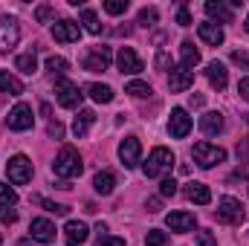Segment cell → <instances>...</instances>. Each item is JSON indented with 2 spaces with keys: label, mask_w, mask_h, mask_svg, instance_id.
Masks as SVG:
<instances>
[{
  "label": "cell",
  "mask_w": 249,
  "mask_h": 246,
  "mask_svg": "<svg viewBox=\"0 0 249 246\" xmlns=\"http://www.w3.org/2000/svg\"><path fill=\"white\" fill-rule=\"evenodd\" d=\"M206 15L209 18H214V20H223V23H232V6L229 3H223V0H209L206 3Z\"/></svg>",
  "instance_id": "cell-19"
},
{
  "label": "cell",
  "mask_w": 249,
  "mask_h": 246,
  "mask_svg": "<svg viewBox=\"0 0 249 246\" xmlns=\"http://www.w3.org/2000/svg\"><path fill=\"white\" fill-rule=\"evenodd\" d=\"M18 41H20V26H18V20L9 18V15H3V18H0V53H12V50L18 47Z\"/></svg>",
  "instance_id": "cell-7"
},
{
  "label": "cell",
  "mask_w": 249,
  "mask_h": 246,
  "mask_svg": "<svg viewBox=\"0 0 249 246\" xmlns=\"http://www.w3.org/2000/svg\"><path fill=\"white\" fill-rule=\"evenodd\" d=\"M15 67L23 72V75H32L35 70H38V58H35V53L29 50V53H23V55H18V61H15Z\"/></svg>",
  "instance_id": "cell-28"
},
{
  "label": "cell",
  "mask_w": 249,
  "mask_h": 246,
  "mask_svg": "<svg viewBox=\"0 0 249 246\" xmlns=\"http://www.w3.org/2000/svg\"><path fill=\"white\" fill-rule=\"evenodd\" d=\"M53 171H55V177H64V180H72V177H78V174L84 171L81 154H78L75 148L64 145L61 151H58V157H55V162H53Z\"/></svg>",
  "instance_id": "cell-1"
},
{
  "label": "cell",
  "mask_w": 249,
  "mask_h": 246,
  "mask_svg": "<svg viewBox=\"0 0 249 246\" xmlns=\"http://www.w3.org/2000/svg\"><path fill=\"white\" fill-rule=\"evenodd\" d=\"M0 244H3V235H0Z\"/></svg>",
  "instance_id": "cell-50"
},
{
  "label": "cell",
  "mask_w": 249,
  "mask_h": 246,
  "mask_svg": "<svg viewBox=\"0 0 249 246\" xmlns=\"http://www.w3.org/2000/svg\"><path fill=\"white\" fill-rule=\"evenodd\" d=\"M0 90L9 93V96H20V93H23V81L15 78L12 72H3V70H0Z\"/></svg>",
  "instance_id": "cell-27"
},
{
  "label": "cell",
  "mask_w": 249,
  "mask_h": 246,
  "mask_svg": "<svg viewBox=\"0 0 249 246\" xmlns=\"http://www.w3.org/2000/svg\"><path fill=\"white\" fill-rule=\"evenodd\" d=\"M206 78H209V84H212L214 90H223L226 81H229V72H226V67L220 61H212L206 67Z\"/></svg>",
  "instance_id": "cell-18"
},
{
  "label": "cell",
  "mask_w": 249,
  "mask_h": 246,
  "mask_svg": "<svg viewBox=\"0 0 249 246\" xmlns=\"http://www.w3.org/2000/svg\"><path fill=\"white\" fill-rule=\"evenodd\" d=\"M53 15H55V12H53V6H38V9H35L38 23H50V20H53Z\"/></svg>",
  "instance_id": "cell-37"
},
{
  "label": "cell",
  "mask_w": 249,
  "mask_h": 246,
  "mask_svg": "<svg viewBox=\"0 0 249 246\" xmlns=\"http://www.w3.org/2000/svg\"><path fill=\"white\" fill-rule=\"evenodd\" d=\"M177 23H180V26H191V15H188L186 6H180V12H177Z\"/></svg>",
  "instance_id": "cell-42"
},
{
  "label": "cell",
  "mask_w": 249,
  "mask_h": 246,
  "mask_svg": "<svg viewBox=\"0 0 249 246\" xmlns=\"http://www.w3.org/2000/svg\"><path fill=\"white\" fill-rule=\"evenodd\" d=\"M93 188H96V194H102V197L113 194V188H116V177H113V171H99L96 180H93Z\"/></svg>",
  "instance_id": "cell-23"
},
{
  "label": "cell",
  "mask_w": 249,
  "mask_h": 246,
  "mask_svg": "<svg viewBox=\"0 0 249 246\" xmlns=\"http://www.w3.org/2000/svg\"><path fill=\"white\" fill-rule=\"evenodd\" d=\"M105 12L107 15H124L127 12V0H105Z\"/></svg>",
  "instance_id": "cell-36"
},
{
  "label": "cell",
  "mask_w": 249,
  "mask_h": 246,
  "mask_svg": "<svg viewBox=\"0 0 249 246\" xmlns=\"http://www.w3.org/2000/svg\"><path fill=\"white\" fill-rule=\"evenodd\" d=\"M160 194H162V197H174V194H177V183H174L171 177H165V180L160 183Z\"/></svg>",
  "instance_id": "cell-38"
},
{
  "label": "cell",
  "mask_w": 249,
  "mask_h": 246,
  "mask_svg": "<svg viewBox=\"0 0 249 246\" xmlns=\"http://www.w3.org/2000/svg\"><path fill=\"white\" fill-rule=\"evenodd\" d=\"M165 223H168V229L171 232H191L194 229V214L191 211H171L168 217H165Z\"/></svg>",
  "instance_id": "cell-17"
},
{
  "label": "cell",
  "mask_w": 249,
  "mask_h": 246,
  "mask_svg": "<svg viewBox=\"0 0 249 246\" xmlns=\"http://www.w3.org/2000/svg\"><path fill=\"white\" fill-rule=\"evenodd\" d=\"M197 35H200V41H206L212 47H220L223 44V29L217 23H200L197 26Z\"/></svg>",
  "instance_id": "cell-21"
},
{
  "label": "cell",
  "mask_w": 249,
  "mask_h": 246,
  "mask_svg": "<svg viewBox=\"0 0 249 246\" xmlns=\"http://www.w3.org/2000/svg\"><path fill=\"white\" fill-rule=\"evenodd\" d=\"M165 244H168V235L160 232V229H151V232L145 235V246H165Z\"/></svg>",
  "instance_id": "cell-34"
},
{
  "label": "cell",
  "mask_w": 249,
  "mask_h": 246,
  "mask_svg": "<svg viewBox=\"0 0 249 246\" xmlns=\"http://www.w3.org/2000/svg\"><path fill=\"white\" fill-rule=\"evenodd\" d=\"M96 122V113L93 110H78V116H75V122H72V133L81 139V136H87V130L93 127Z\"/></svg>",
  "instance_id": "cell-24"
},
{
  "label": "cell",
  "mask_w": 249,
  "mask_h": 246,
  "mask_svg": "<svg viewBox=\"0 0 249 246\" xmlns=\"http://www.w3.org/2000/svg\"><path fill=\"white\" fill-rule=\"evenodd\" d=\"M53 38H55L58 44H75V41L81 38V26H78L75 20H58V23L53 26Z\"/></svg>",
  "instance_id": "cell-13"
},
{
  "label": "cell",
  "mask_w": 249,
  "mask_h": 246,
  "mask_svg": "<svg viewBox=\"0 0 249 246\" xmlns=\"http://www.w3.org/2000/svg\"><path fill=\"white\" fill-rule=\"evenodd\" d=\"M116 64H119V72H127V75H136V72H142L145 70V64H142V58L130 50V47H122L119 50V55H116Z\"/></svg>",
  "instance_id": "cell-12"
},
{
  "label": "cell",
  "mask_w": 249,
  "mask_h": 246,
  "mask_svg": "<svg viewBox=\"0 0 249 246\" xmlns=\"http://www.w3.org/2000/svg\"><path fill=\"white\" fill-rule=\"evenodd\" d=\"M139 157H142V142L136 136H124L122 142H119V159H122V165L124 168H136Z\"/></svg>",
  "instance_id": "cell-9"
},
{
  "label": "cell",
  "mask_w": 249,
  "mask_h": 246,
  "mask_svg": "<svg viewBox=\"0 0 249 246\" xmlns=\"http://www.w3.org/2000/svg\"><path fill=\"white\" fill-rule=\"evenodd\" d=\"M6 174H9V183H15V185L29 183V180H32V162H29V157L15 154V157L6 162Z\"/></svg>",
  "instance_id": "cell-6"
},
{
  "label": "cell",
  "mask_w": 249,
  "mask_h": 246,
  "mask_svg": "<svg viewBox=\"0 0 249 246\" xmlns=\"http://www.w3.org/2000/svg\"><path fill=\"white\" fill-rule=\"evenodd\" d=\"M32 203L44 206V209H47V211H53V214H67V211H70V206H61V203H53V200H44V197H32Z\"/></svg>",
  "instance_id": "cell-33"
},
{
  "label": "cell",
  "mask_w": 249,
  "mask_h": 246,
  "mask_svg": "<svg viewBox=\"0 0 249 246\" xmlns=\"http://www.w3.org/2000/svg\"><path fill=\"white\" fill-rule=\"evenodd\" d=\"M168 133L174 139H186L191 133V116H188L183 107H174L171 110V119H168Z\"/></svg>",
  "instance_id": "cell-11"
},
{
  "label": "cell",
  "mask_w": 249,
  "mask_h": 246,
  "mask_svg": "<svg viewBox=\"0 0 249 246\" xmlns=\"http://www.w3.org/2000/svg\"><path fill=\"white\" fill-rule=\"evenodd\" d=\"M35 122V116H32V107L29 105H15L12 110H9V116H6V127L9 130H29Z\"/></svg>",
  "instance_id": "cell-8"
},
{
  "label": "cell",
  "mask_w": 249,
  "mask_h": 246,
  "mask_svg": "<svg viewBox=\"0 0 249 246\" xmlns=\"http://www.w3.org/2000/svg\"><path fill=\"white\" fill-rule=\"evenodd\" d=\"M194 84V72L186 70V67H174L171 75H168V90L171 93H186L188 87Z\"/></svg>",
  "instance_id": "cell-15"
},
{
  "label": "cell",
  "mask_w": 249,
  "mask_h": 246,
  "mask_svg": "<svg viewBox=\"0 0 249 246\" xmlns=\"http://www.w3.org/2000/svg\"><path fill=\"white\" fill-rule=\"evenodd\" d=\"M55 99H58V105H61V107H67V110H75V107L81 105L84 93H81V87H78L75 81L61 78V81H55Z\"/></svg>",
  "instance_id": "cell-4"
},
{
  "label": "cell",
  "mask_w": 249,
  "mask_h": 246,
  "mask_svg": "<svg viewBox=\"0 0 249 246\" xmlns=\"http://www.w3.org/2000/svg\"><path fill=\"white\" fill-rule=\"evenodd\" d=\"M87 96L99 105H110L113 102V90L107 84H87Z\"/></svg>",
  "instance_id": "cell-26"
},
{
  "label": "cell",
  "mask_w": 249,
  "mask_h": 246,
  "mask_svg": "<svg viewBox=\"0 0 249 246\" xmlns=\"http://www.w3.org/2000/svg\"><path fill=\"white\" fill-rule=\"evenodd\" d=\"M203 105H206L203 96H191V107H203Z\"/></svg>",
  "instance_id": "cell-48"
},
{
  "label": "cell",
  "mask_w": 249,
  "mask_h": 246,
  "mask_svg": "<svg viewBox=\"0 0 249 246\" xmlns=\"http://www.w3.org/2000/svg\"><path fill=\"white\" fill-rule=\"evenodd\" d=\"M18 220V211L15 209H3L0 211V223H15Z\"/></svg>",
  "instance_id": "cell-43"
},
{
  "label": "cell",
  "mask_w": 249,
  "mask_h": 246,
  "mask_svg": "<svg viewBox=\"0 0 249 246\" xmlns=\"http://www.w3.org/2000/svg\"><path fill=\"white\" fill-rule=\"evenodd\" d=\"M247 122H249V116H247Z\"/></svg>",
  "instance_id": "cell-51"
},
{
  "label": "cell",
  "mask_w": 249,
  "mask_h": 246,
  "mask_svg": "<svg viewBox=\"0 0 249 246\" xmlns=\"http://www.w3.org/2000/svg\"><path fill=\"white\" fill-rule=\"evenodd\" d=\"M232 61L238 64V67H249V55L241 53V50H235V53H232Z\"/></svg>",
  "instance_id": "cell-44"
},
{
  "label": "cell",
  "mask_w": 249,
  "mask_h": 246,
  "mask_svg": "<svg viewBox=\"0 0 249 246\" xmlns=\"http://www.w3.org/2000/svg\"><path fill=\"white\" fill-rule=\"evenodd\" d=\"M157 67H160V70H165V67H168V55H165V53H160V55H157Z\"/></svg>",
  "instance_id": "cell-46"
},
{
  "label": "cell",
  "mask_w": 249,
  "mask_h": 246,
  "mask_svg": "<svg viewBox=\"0 0 249 246\" xmlns=\"http://www.w3.org/2000/svg\"><path fill=\"white\" fill-rule=\"evenodd\" d=\"M47 70H50L53 75H64V72L70 70V61L61 58V55H50V58H47Z\"/></svg>",
  "instance_id": "cell-31"
},
{
  "label": "cell",
  "mask_w": 249,
  "mask_h": 246,
  "mask_svg": "<svg viewBox=\"0 0 249 246\" xmlns=\"http://www.w3.org/2000/svg\"><path fill=\"white\" fill-rule=\"evenodd\" d=\"M244 217H247V211H244L241 200H235V197H220L217 200V220H223L229 226H238V223H244Z\"/></svg>",
  "instance_id": "cell-5"
},
{
  "label": "cell",
  "mask_w": 249,
  "mask_h": 246,
  "mask_svg": "<svg viewBox=\"0 0 249 246\" xmlns=\"http://www.w3.org/2000/svg\"><path fill=\"white\" fill-rule=\"evenodd\" d=\"M110 67V50L107 47H93L84 55V70L87 72H105Z\"/></svg>",
  "instance_id": "cell-10"
},
{
  "label": "cell",
  "mask_w": 249,
  "mask_h": 246,
  "mask_svg": "<svg viewBox=\"0 0 249 246\" xmlns=\"http://www.w3.org/2000/svg\"><path fill=\"white\" fill-rule=\"evenodd\" d=\"M244 26H247V32H249V15H247V23H244Z\"/></svg>",
  "instance_id": "cell-49"
},
{
  "label": "cell",
  "mask_w": 249,
  "mask_h": 246,
  "mask_svg": "<svg viewBox=\"0 0 249 246\" xmlns=\"http://www.w3.org/2000/svg\"><path fill=\"white\" fill-rule=\"evenodd\" d=\"M160 206H162V203H160L157 197H151V200H148V211H160Z\"/></svg>",
  "instance_id": "cell-47"
},
{
  "label": "cell",
  "mask_w": 249,
  "mask_h": 246,
  "mask_svg": "<svg viewBox=\"0 0 249 246\" xmlns=\"http://www.w3.org/2000/svg\"><path fill=\"white\" fill-rule=\"evenodd\" d=\"M99 246H124V238H107V235H102Z\"/></svg>",
  "instance_id": "cell-41"
},
{
  "label": "cell",
  "mask_w": 249,
  "mask_h": 246,
  "mask_svg": "<svg viewBox=\"0 0 249 246\" xmlns=\"http://www.w3.org/2000/svg\"><path fill=\"white\" fill-rule=\"evenodd\" d=\"M200 130H203L206 136H217V133L223 130V116H220L217 110L203 113V116H200Z\"/></svg>",
  "instance_id": "cell-20"
},
{
  "label": "cell",
  "mask_w": 249,
  "mask_h": 246,
  "mask_svg": "<svg viewBox=\"0 0 249 246\" xmlns=\"http://www.w3.org/2000/svg\"><path fill=\"white\" fill-rule=\"evenodd\" d=\"M18 203V191L15 188H9L6 183H0V206L3 209H9V206H15Z\"/></svg>",
  "instance_id": "cell-32"
},
{
  "label": "cell",
  "mask_w": 249,
  "mask_h": 246,
  "mask_svg": "<svg viewBox=\"0 0 249 246\" xmlns=\"http://www.w3.org/2000/svg\"><path fill=\"white\" fill-rule=\"evenodd\" d=\"M191 157H194V162L200 168H214V165L226 162V151L217 148V145H212V142H197L191 148Z\"/></svg>",
  "instance_id": "cell-3"
},
{
  "label": "cell",
  "mask_w": 249,
  "mask_h": 246,
  "mask_svg": "<svg viewBox=\"0 0 249 246\" xmlns=\"http://www.w3.org/2000/svg\"><path fill=\"white\" fill-rule=\"evenodd\" d=\"M238 93H241V99H244V102H249V75H247V78H241Z\"/></svg>",
  "instance_id": "cell-45"
},
{
  "label": "cell",
  "mask_w": 249,
  "mask_h": 246,
  "mask_svg": "<svg viewBox=\"0 0 249 246\" xmlns=\"http://www.w3.org/2000/svg\"><path fill=\"white\" fill-rule=\"evenodd\" d=\"M81 23H84V29H87L90 35H99V32H102V23H99V18H96L93 9H81Z\"/></svg>",
  "instance_id": "cell-29"
},
{
  "label": "cell",
  "mask_w": 249,
  "mask_h": 246,
  "mask_svg": "<svg viewBox=\"0 0 249 246\" xmlns=\"http://www.w3.org/2000/svg\"><path fill=\"white\" fill-rule=\"evenodd\" d=\"M186 197L191 203H197V206H209L212 203V191H209V185H203V183H188Z\"/></svg>",
  "instance_id": "cell-22"
},
{
  "label": "cell",
  "mask_w": 249,
  "mask_h": 246,
  "mask_svg": "<svg viewBox=\"0 0 249 246\" xmlns=\"http://www.w3.org/2000/svg\"><path fill=\"white\" fill-rule=\"evenodd\" d=\"M124 93L133 96V99H148L154 90H151V84H145V81H130V84L124 87Z\"/></svg>",
  "instance_id": "cell-30"
},
{
  "label": "cell",
  "mask_w": 249,
  "mask_h": 246,
  "mask_svg": "<svg viewBox=\"0 0 249 246\" xmlns=\"http://www.w3.org/2000/svg\"><path fill=\"white\" fill-rule=\"evenodd\" d=\"M157 18H160V12H157L154 6H145V9L139 12V23H142V26H154Z\"/></svg>",
  "instance_id": "cell-35"
},
{
  "label": "cell",
  "mask_w": 249,
  "mask_h": 246,
  "mask_svg": "<svg viewBox=\"0 0 249 246\" xmlns=\"http://www.w3.org/2000/svg\"><path fill=\"white\" fill-rule=\"evenodd\" d=\"M174 154L168 151V148H154L151 154H148V162H142V174L145 177H162V174H168L171 168H174Z\"/></svg>",
  "instance_id": "cell-2"
},
{
  "label": "cell",
  "mask_w": 249,
  "mask_h": 246,
  "mask_svg": "<svg viewBox=\"0 0 249 246\" xmlns=\"http://www.w3.org/2000/svg\"><path fill=\"white\" fill-rule=\"evenodd\" d=\"M64 235H67V246H81V244H87L90 229H87L81 220H70V223L64 226Z\"/></svg>",
  "instance_id": "cell-16"
},
{
  "label": "cell",
  "mask_w": 249,
  "mask_h": 246,
  "mask_svg": "<svg viewBox=\"0 0 249 246\" xmlns=\"http://www.w3.org/2000/svg\"><path fill=\"white\" fill-rule=\"evenodd\" d=\"M197 244H200V246H217V244H214V235H212L209 229L197 232Z\"/></svg>",
  "instance_id": "cell-39"
},
{
  "label": "cell",
  "mask_w": 249,
  "mask_h": 246,
  "mask_svg": "<svg viewBox=\"0 0 249 246\" xmlns=\"http://www.w3.org/2000/svg\"><path fill=\"white\" fill-rule=\"evenodd\" d=\"M29 232H32V241H38V244H53L55 241V223H50L47 217H35L29 223Z\"/></svg>",
  "instance_id": "cell-14"
},
{
  "label": "cell",
  "mask_w": 249,
  "mask_h": 246,
  "mask_svg": "<svg viewBox=\"0 0 249 246\" xmlns=\"http://www.w3.org/2000/svg\"><path fill=\"white\" fill-rule=\"evenodd\" d=\"M47 133H50L53 139H61V136H64V124L61 122H50V124H47Z\"/></svg>",
  "instance_id": "cell-40"
},
{
  "label": "cell",
  "mask_w": 249,
  "mask_h": 246,
  "mask_svg": "<svg viewBox=\"0 0 249 246\" xmlns=\"http://www.w3.org/2000/svg\"><path fill=\"white\" fill-rule=\"evenodd\" d=\"M180 58H183V64H180V67L194 70V67L200 64V50H197L191 41H183V44H180Z\"/></svg>",
  "instance_id": "cell-25"
}]
</instances>
